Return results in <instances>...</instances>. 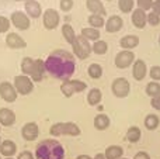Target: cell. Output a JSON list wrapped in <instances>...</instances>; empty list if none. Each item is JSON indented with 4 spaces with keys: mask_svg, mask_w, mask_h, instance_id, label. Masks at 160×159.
Returning a JSON list of instances; mask_svg holds the SVG:
<instances>
[{
    "mask_svg": "<svg viewBox=\"0 0 160 159\" xmlns=\"http://www.w3.org/2000/svg\"><path fill=\"white\" fill-rule=\"evenodd\" d=\"M45 68L51 76L61 80H69L76 70V59L66 49H55L45 59Z\"/></svg>",
    "mask_w": 160,
    "mask_h": 159,
    "instance_id": "obj_1",
    "label": "cell"
},
{
    "mask_svg": "<svg viewBox=\"0 0 160 159\" xmlns=\"http://www.w3.org/2000/svg\"><path fill=\"white\" fill-rule=\"evenodd\" d=\"M65 148L56 140H44L35 148V159H63Z\"/></svg>",
    "mask_w": 160,
    "mask_h": 159,
    "instance_id": "obj_2",
    "label": "cell"
},
{
    "mask_svg": "<svg viewBox=\"0 0 160 159\" xmlns=\"http://www.w3.org/2000/svg\"><path fill=\"white\" fill-rule=\"evenodd\" d=\"M51 135L53 137H61V135H70V137H78L80 135V128L75 123H56L49 128Z\"/></svg>",
    "mask_w": 160,
    "mask_h": 159,
    "instance_id": "obj_3",
    "label": "cell"
},
{
    "mask_svg": "<svg viewBox=\"0 0 160 159\" xmlns=\"http://www.w3.org/2000/svg\"><path fill=\"white\" fill-rule=\"evenodd\" d=\"M73 48V55L78 56L79 59H87L90 54L93 52V48L88 39H86L83 35H78L76 41L72 44Z\"/></svg>",
    "mask_w": 160,
    "mask_h": 159,
    "instance_id": "obj_4",
    "label": "cell"
},
{
    "mask_svg": "<svg viewBox=\"0 0 160 159\" xmlns=\"http://www.w3.org/2000/svg\"><path fill=\"white\" fill-rule=\"evenodd\" d=\"M14 87H16L17 93L18 95H30L31 92L34 90V82L30 76H25V75H17L14 78Z\"/></svg>",
    "mask_w": 160,
    "mask_h": 159,
    "instance_id": "obj_5",
    "label": "cell"
},
{
    "mask_svg": "<svg viewBox=\"0 0 160 159\" xmlns=\"http://www.w3.org/2000/svg\"><path fill=\"white\" fill-rule=\"evenodd\" d=\"M111 90H112L114 96L119 99H124L129 95L131 92V83L127 78H115L111 83Z\"/></svg>",
    "mask_w": 160,
    "mask_h": 159,
    "instance_id": "obj_6",
    "label": "cell"
},
{
    "mask_svg": "<svg viewBox=\"0 0 160 159\" xmlns=\"http://www.w3.org/2000/svg\"><path fill=\"white\" fill-rule=\"evenodd\" d=\"M114 62H115V66L118 68V69L129 68L131 65H133V62H135V54H133V51H128V49L119 51L115 55Z\"/></svg>",
    "mask_w": 160,
    "mask_h": 159,
    "instance_id": "obj_7",
    "label": "cell"
},
{
    "mask_svg": "<svg viewBox=\"0 0 160 159\" xmlns=\"http://www.w3.org/2000/svg\"><path fill=\"white\" fill-rule=\"evenodd\" d=\"M59 21H61V16L55 8H47L42 13V23L47 30H55L59 25Z\"/></svg>",
    "mask_w": 160,
    "mask_h": 159,
    "instance_id": "obj_8",
    "label": "cell"
},
{
    "mask_svg": "<svg viewBox=\"0 0 160 159\" xmlns=\"http://www.w3.org/2000/svg\"><path fill=\"white\" fill-rule=\"evenodd\" d=\"M10 21H11V24L16 28H18V30H28L31 25L30 17L27 16V13H25V11H20V10H16L11 13Z\"/></svg>",
    "mask_w": 160,
    "mask_h": 159,
    "instance_id": "obj_9",
    "label": "cell"
},
{
    "mask_svg": "<svg viewBox=\"0 0 160 159\" xmlns=\"http://www.w3.org/2000/svg\"><path fill=\"white\" fill-rule=\"evenodd\" d=\"M17 96H18V93H17L13 83H10V82H2L0 83V97L4 101L14 103L17 100Z\"/></svg>",
    "mask_w": 160,
    "mask_h": 159,
    "instance_id": "obj_10",
    "label": "cell"
},
{
    "mask_svg": "<svg viewBox=\"0 0 160 159\" xmlns=\"http://www.w3.org/2000/svg\"><path fill=\"white\" fill-rule=\"evenodd\" d=\"M21 135L25 141H35L39 135V128L37 123H27L22 126Z\"/></svg>",
    "mask_w": 160,
    "mask_h": 159,
    "instance_id": "obj_11",
    "label": "cell"
},
{
    "mask_svg": "<svg viewBox=\"0 0 160 159\" xmlns=\"http://www.w3.org/2000/svg\"><path fill=\"white\" fill-rule=\"evenodd\" d=\"M6 45L8 48H11V49H20V48L27 47V42L17 33H8L7 37H6Z\"/></svg>",
    "mask_w": 160,
    "mask_h": 159,
    "instance_id": "obj_12",
    "label": "cell"
},
{
    "mask_svg": "<svg viewBox=\"0 0 160 159\" xmlns=\"http://www.w3.org/2000/svg\"><path fill=\"white\" fill-rule=\"evenodd\" d=\"M131 20H132V24L135 25L136 28L142 30V28H145V25L148 24V13H146V11H143L142 8L136 7L135 10L132 11Z\"/></svg>",
    "mask_w": 160,
    "mask_h": 159,
    "instance_id": "obj_13",
    "label": "cell"
},
{
    "mask_svg": "<svg viewBox=\"0 0 160 159\" xmlns=\"http://www.w3.org/2000/svg\"><path fill=\"white\" fill-rule=\"evenodd\" d=\"M24 8L30 18H38L42 14V7L38 3V0H27L24 4Z\"/></svg>",
    "mask_w": 160,
    "mask_h": 159,
    "instance_id": "obj_14",
    "label": "cell"
},
{
    "mask_svg": "<svg viewBox=\"0 0 160 159\" xmlns=\"http://www.w3.org/2000/svg\"><path fill=\"white\" fill-rule=\"evenodd\" d=\"M148 73V66L146 62L143 59H135L132 65V76L135 80H142Z\"/></svg>",
    "mask_w": 160,
    "mask_h": 159,
    "instance_id": "obj_15",
    "label": "cell"
},
{
    "mask_svg": "<svg viewBox=\"0 0 160 159\" xmlns=\"http://www.w3.org/2000/svg\"><path fill=\"white\" fill-rule=\"evenodd\" d=\"M47 72V68H45V61H42L41 58L35 59L34 62V69L31 73L30 78L32 79V82H41L44 79V73Z\"/></svg>",
    "mask_w": 160,
    "mask_h": 159,
    "instance_id": "obj_16",
    "label": "cell"
},
{
    "mask_svg": "<svg viewBox=\"0 0 160 159\" xmlns=\"http://www.w3.org/2000/svg\"><path fill=\"white\" fill-rule=\"evenodd\" d=\"M122 25H124L122 17L114 14V16L108 17V20L105 21V30H107V33H117L122 28Z\"/></svg>",
    "mask_w": 160,
    "mask_h": 159,
    "instance_id": "obj_17",
    "label": "cell"
},
{
    "mask_svg": "<svg viewBox=\"0 0 160 159\" xmlns=\"http://www.w3.org/2000/svg\"><path fill=\"white\" fill-rule=\"evenodd\" d=\"M14 123H16V113L13 110L7 109V107L0 109V126L10 127Z\"/></svg>",
    "mask_w": 160,
    "mask_h": 159,
    "instance_id": "obj_18",
    "label": "cell"
},
{
    "mask_svg": "<svg viewBox=\"0 0 160 159\" xmlns=\"http://www.w3.org/2000/svg\"><path fill=\"white\" fill-rule=\"evenodd\" d=\"M86 6H87V10L91 14H97V16L102 17H105V14H107L101 0H86Z\"/></svg>",
    "mask_w": 160,
    "mask_h": 159,
    "instance_id": "obj_19",
    "label": "cell"
},
{
    "mask_svg": "<svg viewBox=\"0 0 160 159\" xmlns=\"http://www.w3.org/2000/svg\"><path fill=\"white\" fill-rule=\"evenodd\" d=\"M17 152V145L14 141L11 140H4L2 141V145H0V154L4 158H13V155H16Z\"/></svg>",
    "mask_w": 160,
    "mask_h": 159,
    "instance_id": "obj_20",
    "label": "cell"
},
{
    "mask_svg": "<svg viewBox=\"0 0 160 159\" xmlns=\"http://www.w3.org/2000/svg\"><path fill=\"white\" fill-rule=\"evenodd\" d=\"M119 45H121L122 49H133L135 47L139 45V37L133 35V34H128V35H124L121 39H119Z\"/></svg>",
    "mask_w": 160,
    "mask_h": 159,
    "instance_id": "obj_21",
    "label": "cell"
},
{
    "mask_svg": "<svg viewBox=\"0 0 160 159\" xmlns=\"http://www.w3.org/2000/svg\"><path fill=\"white\" fill-rule=\"evenodd\" d=\"M110 124H111L110 117H108L107 114H104V113H100V114H97L96 117H94V127H96V130H98V131L107 130L108 127H110Z\"/></svg>",
    "mask_w": 160,
    "mask_h": 159,
    "instance_id": "obj_22",
    "label": "cell"
},
{
    "mask_svg": "<svg viewBox=\"0 0 160 159\" xmlns=\"http://www.w3.org/2000/svg\"><path fill=\"white\" fill-rule=\"evenodd\" d=\"M62 35H63V38L66 39L70 45L78 38V35H76V33H75V28H73L69 23H65V24L62 25Z\"/></svg>",
    "mask_w": 160,
    "mask_h": 159,
    "instance_id": "obj_23",
    "label": "cell"
},
{
    "mask_svg": "<svg viewBox=\"0 0 160 159\" xmlns=\"http://www.w3.org/2000/svg\"><path fill=\"white\" fill-rule=\"evenodd\" d=\"M101 99H102V93H101V90H100V89L93 87V89L88 90V93H87V103L90 104V106H97V104H100Z\"/></svg>",
    "mask_w": 160,
    "mask_h": 159,
    "instance_id": "obj_24",
    "label": "cell"
},
{
    "mask_svg": "<svg viewBox=\"0 0 160 159\" xmlns=\"http://www.w3.org/2000/svg\"><path fill=\"white\" fill-rule=\"evenodd\" d=\"M105 158L107 159H121L124 155V149L119 145H110L105 149Z\"/></svg>",
    "mask_w": 160,
    "mask_h": 159,
    "instance_id": "obj_25",
    "label": "cell"
},
{
    "mask_svg": "<svg viewBox=\"0 0 160 159\" xmlns=\"http://www.w3.org/2000/svg\"><path fill=\"white\" fill-rule=\"evenodd\" d=\"M80 35H83L88 41H97V39H100V30L93 28V27H84V28H82Z\"/></svg>",
    "mask_w": 160,
    "mask_h": 159,
    "instance_id": "obj_26",
    "label": "cell"
},
{
    "mask_svg": "<svg viewBox=\"0 0 160 159\" xmlns=\"http://www.w3.org/2000/svg\"><path fill=\"white\" fill-rule=\"evenodd\" d=\"M34 62L35 59L30 58V56H24L21 61V72L24 73L25 76H31L32 73V69H34Z\"/></svg>",
    "mask_w": 160,
    "mask_h": 159,
    "instance_id": "obj_27",
    "label": "cell"
},
{
    "mask_svg": "<svg viewBox=\"0 0 160 159\" xmlns=\"http://www.w3.org/2000/svg\"><path fill=\"white\" fill-rule=\"evenodd\" d=\"M141 137H142V131L139 127L132 126L128 128V131H127V140L128 141H131V142H138V141L141 140Z\"/></svg>",
    "mask_w": 160,
    "mask_h": 159,
    "instance_id": "obj_28",
    "label": "cell"
},
{
    "mask_svg": "<svg viewBox=\"0 0 160 159\" xmlns=\"http://www.w3.org/2000/svg\"><path fill=\"white\" fill-rule=\"evenodd\" d=\"M87 21H88V24H90V27L97 28V30L105 25L104 17H102V16H97V14H90V16L87 17Z\"/></svg>",
    "mask_w": 160,
    "mask_h": 159,
    "instance_id": "obj_29",
    "label": "cell"
},
{
    "mask_svg": "<svg viewBox=\"0 0 160 159\" xmlns=\"http://www.w3.org/2000/svg\"><path fill=\"white\" fill-rule=\"evenodd\" d=\"M91 48H93L94 54H97V55H104V54L108 51V44L104 41V39H97V41L93 42Z\"/></svg>",
    "mask_w": 160,
    "mask_h": 159,
    "instance_id": "obj_30",
    "label": "cell"
},
{
    "mask_svg": "<svg viewBox=\"0 0 160 159\" xmlns=\"http://www.w3.org/2000/svg\"><path fill=\"white\" fill-rule=\"evenodd\" d=\"M159 124H160V118L156 114H148L146 117H145V127H146L148 130H150V131L158 128Z\"/></svg>",
    "mask_w": 160,
    "mask_h": 159,
    "instance_id": "obj_31",
    "label": "cell"
},
{
    "mask_svg": "<svg viewBox=\"0 0 160 159\" xmlns=\"http://www.w3.org/2000/svg\"><path fill=\"white\" fill-rule=\"evenodd\" d=\"M87 73L91 79H100L102 76V66L100 64H91L87 68Z\"/></svg>",
    "mask_w": 160,
    "mask_h": 159,
    "instance_id": "obj_32",
    "label": "cell"
},
{
    "mask_svg": "<svg viewBox=\"0 0 160 159\" xmlns=\"http://www.w3.org/2000/svg\"><path fill=\"white\" fill-rule=\"evenodd\" d=\"M61 92L63 93V96H66V97H70V96H73V93H76L72 79L62 82V85H61Z\"/></svg>",
    "mask_w": 160,
    "mask_h": 159,
    "instance_id": "obj_33",
    "label": "cell"
},
{
    "mask_svg": "<svg viewBox=\"0 0 160 159\" xmlns=\"http://www.w3.org/2000/svg\"><path fill=\"white\" fill-rule=\"evenodd\" d=\"M118 8L122 13H131L135 10V0H118Z\"/></svg>",
    "mask_w": 160,
    "mask_h": 159,
    "instance_id": "obj_34",
    "label": "cell"
},
{
    "mask_svg": "<svg viewBox=\"0 0 160 159\" xmlns=\"http://www.w3.org/2000/svg\"><path fill=\"white\" fill-rule=\"evenodd\" d=\"M146 95L150 96V97H155V96L160 95V83L159 82L152 80L146 85Z\"/></svg>",
    "mask_w": 160,
    "mask_h": 159,
    "instance_id": "obj_35",
    "label": "cell"
},
{
    "mask_svg": "<svg viewBox=\"0 0 160 159\" xmlns=\"http://www.w3.org/2000/svg\"><path fill=\"white\" fill-rule=\"evenodd\" d=\"M149 75L152 78V80L160 82V65H153L149 69Z\"/></svg>",
    "mask_w": 160,
    "mask_h": 159,
    "instance_id": "obj_36",
    "label": "cell"
},
{
    "mask_svg": "<svg viewBox=\"0 0 160 159\" xmlns=\"http://www.w3.org/2000/svg\"><path fill=\"white\" fill-rule=\"evenodd\" d=\"M153 4V0H136V6L138 8H142L143 11H148L152 8Z\"/></svg>",
    "mask_w": 160,
    "mask_h": 159,
    "instance_id": "obj_37",
    "label": "cell"
},
{
    "mask_svg": "<svg viewBox=\"0 0 160 159\" xmlns=\"http://www.w3.org/2000/svg\"><path fill=\"white\" fill-rule=\"evenodd\" d=\"M11 21L4 16H0V33H7L10 28Z\"/></svg>",
    "mask_w": 160,
    "mask_h": 159,
    "instance_id": "obj_38",
    "label": "cell"
},
{
    "mask_svg": "<svg viewBox=\"0 0 160 159\" xmlns=\"http://www.w3.org/2000/svg\"><path fill=\"white\" fill-rule=\"evenodd\" d=\"M72 82H73L76 93H82L83 90H86V87H87V83H84V82L80 80V79H72Z\"/></svg>",
    "mask_w": 160,
    "mask_h": 159,
    "instance_id": "obj_39",
    "label": "cell"
},
{
    "mask_svg": "<svg viewBox=\"0 0 160 159\" xmlns=\"http://www.w3.org/2000/svg\"><path fill=\"white\" fill-rule=\"evenodd\" d=\"M75 6V2L73 0H61L59 2V7H61L62 11H70Z\"/></svg>",
    "mask_w": 160,
    "mask_h": 159,
    "instance_id": "obj_40",
    "label": "cell"
},
{
    "mask_svg": "<svg viewBox=\"0 0 160 159\" xmlns=\"http://www.w3.org/2000/svg\"><path fill=\"white\" fill-rule=\"evenodd\" d=\"M148 23H149L150 25H159L160 16H158V14L153 13V11H150V13H148Z\"/></svg>",
    "mask_w": 160,
    "mask_h": 159,
    "instance_id": "obj_41",
    "label": "cell"
},
{
    "mask_svg": "<svg viewBox=\"0 0 160 159\" xmlns=\"http://www.w3.org/2000/svg\"><path fill=\"white\" fill-rule=\"evenodd\" d=\"M17 159H35V155H32L30 151H22L18 154Z\"/></svg>",
    "mask_w": 160,
    "mask_h": 159,
    "instance_id": "obj_42",
    "label": "cell"
},
{
    "mask_svg": "<svg viewBox=\"0 0 160 159\" xmlns=\"http://www.w3.org/2000/svg\"><path fill=\"white\" fill-rule=\"evenodd\" d=\"M150 104H152L153 109L160 110V95L155 96V97H152V100H150Z\"/></svg>",
    "mask_w": 160,
    "mask_h": 159,
    "instance_id": "obj_43",
    "label": "cell"
},
{
    "mask_svg": "<svg viewBox=\"0 0 160 159\" xmlns=\"http://www.w3.org/2000/svg\"><path fill=\"white\" fill-rule=\"evenodd\" d=\"M152 11H153V13H156L158 16H160V0H153Z\"/></svg>",
    "mask_w": 160,
    "mask_h": 159,
    "instance_id": "obj_44",
    "label": "cell"
},
{
    "mask_svg": "<svg viewBox=\"0 0 160 159\" xmlns=\"http://www.w3.org/2000/svg\"><path fill=\"white\" fill-rule=\"evenodd\" d=\"M133 159H150V156H149V154H148V152L141 151V152H138V154L133 156Z\"/></svg>",
    "mask_w": 160,
    "mask_h": 159,
    "instance_id": "obj_45",
    "label": "cell"
},
{
    "mask_svg": "<svg viewBox=\"0 0 160 159\" xmlns=\"http://www.w3.org/2000/svg\"><path fill=\"white\" fill-rule=\"evenodd\" d=\"M94 159H107V158H105L104 154H97L96 156H94Z\"/></svg>",
    "mask_w": 160,
    "mask_h": 159,
    "instance_id": "obj_46",
    "label": "cell"
},
{
    "mask_svg": "<svg viewBox=\"0 0 160 159\" xmlns=\"http://www.w3.org/2000/svg\"><path fill=\"white\" fill-rule=\"evenodd\" d=\"M78 159H93V158H90L88 155H79Z\"/></svg>",
    "mask_w": 160,
    "mask_h": 159,
    "instance_id": "obj_47",
    "label": "cell"
},
{
    "mask_svg": "<svg viewBox=\"0 0 160 159\" xmlns=\"http://www.w3.org/2000/svg\"><path fill=\"white\" fill-rule=\"evenodd\" d=\"M16 2H27V0H16Z\"/></svg>",
    "mask_w": 160,
    "mask_h": 159,
    "instance_id": "obj_48",
    "label": "cell"
},
{
    "mask_svg": "<svg viewBox=\"0 0 160 159\" xmlns=\"http://www.w3.org/2000/svg\"><path fill=\"white\" fill-rule=\"evenodd\" d=\"M159 45H160V35H159Z\"/></svg>",
    "mask_w": 160,
    "mask_h": 159,
    "instance_id": "obj_49",
    "label": "cell"
},
{
    "mask_svg": "<svg viewBox=\"0 0 160 159\" xmlns=\"http://www.w3.org/2000/svg\"><path fill=\"white\" fill-rule=\"evenodd\" d=\"M4 159H13V158H4Z\"/></svg>",
    "mask_w": 160,
    "mask_h": 159,
    "instance_id": "obj_50",
    "label": "cell"
},
{
    "mask_svg": "<svg viewBox=\"0 0 160 159\" xmlns=\"http://www.w3.org/2000/svg\"><path fill=\"white\" fill-rule=\"evenodd\" d=\"M0 145H2V140H0Z\"/></svg>",
    "mask_w": 160,
    "mask_h": 159,
    "instance_id": "obj_51",
    "label": "cell"
},
{
    "mask_svg": "<svg viewBox=\"0 0 160 159\" xmlns=\"http://www.w3.org/2000/svg\"><path fill=\"white\" fill-rule=\"evenodd\" d=\"M121 159H127V158H121Z\"/></svg>",
    "mask_w": 160,
    "mask_h": 159,
    "instance_id": "obj_52",
    "label": "cell"
},
{
    "mask_svg": "<svg viewBox=\"0 0 160 159\" xmlns=\"http://www.w3.org/2000/svg\"><path fill=\"white\" fill-rule=\"evenodd\" d=\"M0 131H2V128H0Z\"/></svg>",
    "mask_w": 160,
    "mask_h": 159,
    "instance_id": "obj_53",
    "label": "cell"
},
{
    "mask_svg": "<svg viewBox=\"0 0 160 159\" xmlns=\"http://www.w3.org/2000/svg\"><path fill=\"white\" fill-rule=\"evenodd\" d=\"M108 2H111V0H108Z\"/></svg>",
    "mask_w": 160,
    "mask_h": 159,
    "instance_id": "obj_54",
    "label": "cell"
},
{
    "mask_svg": "<svg viewBox=\"0 0 160 159\" xmlns=\"http://www.w3.org/2000/svg\"><path fill=\"white\" fill-rule=\"evenodd\" d=\"M0 159H2V156H0Z\"/></svg>",
    "mask_w": 160,
    "mask_h": 159,
    "instance_id": "obj_55",
    "label": "cell"
}]
</instances>
